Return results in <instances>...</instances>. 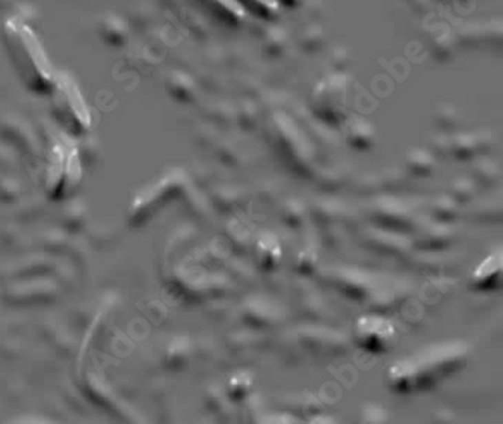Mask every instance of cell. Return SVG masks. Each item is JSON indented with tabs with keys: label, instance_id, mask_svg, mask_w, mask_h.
Returning a JSON list of instances; mask_svg holds the SVG:
<instances>
[{
	"label": "cell",
	"instance_id": "2",
	"mask_svg": "<svg viewBox=\"0 0 503 424\" xmlns=\"http://www.w3.org/2000/svg\"><path fill=\"white\" fill-rule=\"evenodd\" d=\"M53 115L70 135L81 136L90 130L91 115L76 82L68 74L57 73L50 89Z\"/></svg>",
	"mask_w": 503,
	"mask_h": 424
},
{
	"label": "cell",
	"instance_id": "1",
	"mask_svg": "<svg viewBox=\"0 0 503 424\" xmlns=\"http://www.w3.org/2000/svg\"><path fill=\"white\" fill-rule=\"evenodd\" d=\"M3 41L21 82L35 92L49 94L57 73L41 41L28 23L17 17L8 20L3 26Z\"/></svg>",
	"mask_w": 503,
	"mask_h": 424
}]
</instances>
